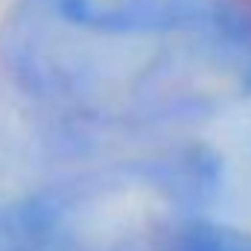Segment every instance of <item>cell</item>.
I'll return each instance as SVG.
<instances>
[{"instance_id":"6da1fadb","label":"cell","mask_w":251,"mask_h":251,"mask_svg":"<svg viewBox=\"0 0 251 251\" xmlns=\"http://www.w3.org/2000/svg\"><path fill=\"white\" fill-rule=\"evenodd\" d=\"M234 3H237V6H240V9H243V12L251 18V0H234Z\"/></svg>"}]
</instances>
